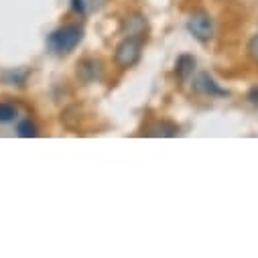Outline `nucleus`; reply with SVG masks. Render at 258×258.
Returning <instances> with one entry per match:
<instances>
[{
  "label": "nucleus",
  "mask_w": 258,
  "mask_h": 258,
  "mask_svg": "<svg viewBox=\"0 0 258 258\" xmlns=\"http://www.w3.org/2000/svg\"><path fill=\"white\" fill-rule=\"evenodd\" d=\"M84 39V27L70 23V25H63L59 29H55L49 37H47V47L53 55H70Z\"/></svg>",
  "instance_id": "f257e3e1"
},
{
  "label": "nucleus",
  "mask_w": 258,
  "mask_h": 258,
  "mask_svg": "<svg viewBox=\"0 0 258 258\" xmlns=\"http://www.w3.org/2000/svg\"><path fill=\"white\" fill-rule=\"evenodd\" d=\"M145 37L143 35H126L114 49V63L120 70H128L137 66L143 55Z\"/></svg>",
  "instance_id": "f03ea898"
},
{
  "label": "nucleus",
  "mask_w": 258,
  "mask_h": 258,
  "mask_svg": "<svg viewBox=\"0 0 258 258\" xmlns=\"http://www.w3.org/2000/svg\"><path fill=\"white\" fill-rule=\"evenodd\" d=\"M187 29L189 33L200 39V41H210L214 37V21L208 13L204 11H198V13H193L189 19H187Z\"/></svg>",
  "instance_id": "7ed1b4c3"
},
{
  "label": "nucleus",
  "mask_w": 258,
  "mask_h": 258,
  "mask_svg": "<svg viewBox=\"0 0 258 258\" xmlns=\"http://www.w3.org/2000/svg\"><path fill=\"white\" fill-rule=\"evenodd\" d=\"M78 68H80L78 74H80V78H82L86 84H94V82H98V80L102 78V74H104L102 63L96 61V59H86V61L80 63Z\"/></svg>",
  "instance_id": "20e7f679"
},
{
  "label": "nucleus",
  "mask_w": 258,
  "mask_h": 258,
  "mask_svg": "<svg viewBox=\"0 0 258 258\" xmlns=\"http://www.w3.org/2000/svg\"><path fill=\"white\" fill-rule=\"evenodd\" d=\"M193 72H196V57L193 55H179V59L175 61V76L179 82H189V78L193 76Z\"/></svg>",
  "instance_id": "39448f33"
},
{
  "label": "nucleus",
  "mask_w": 258,
  "mask_h": 258,
  "mask_svg": "<svg viewBox=\"0 0 258 258\" xmlns=\"http://www.w3.org/2000/svg\"><path fill=\"white\" fill-rule=\"evenodd\" d=\"M196 88H198L202 94H206V96H226V94H228V92L222 90V88L214 82V78H210L208 74H202V76L198 78Z\"/></svg>",
  "instance_id": "423d86ee"
},
{
  "label": "nucleus",
  "mask_w": 258,
  "mask_h": 258,
  "mask_svg": "<svg viewBox=\"0 0 258 258\" xmlns=\"http://www.w3.org/2000/svg\"><path fill=\"white\" fill-rule=\"evenodd\" d=\"M151 137H177L179 135V126L175 122H169V120H163L159 124H155L151 131H149Z\"/></svg>",
  "instance_id": "0eeeda50"
},
{
  "label": "nucleus",
  "mask_w": 258,
  "mask_h": 258,
  "mask_svg": "<svg viewBox=\"0 0 258 258\" xmlns=\"http://www.w3.org/2000/svg\"><path fill=\"white\" fill-rule=\"evenodd\" d=\"M19 118V106L15 102H0V126L13 124Z\"/></svg>",
  "instance_id": "6e6552de"
},
{
  "label": "nucleus",
  "mask_w": 258,
  "mask_h": 258,
  "mask_svg": "<svg viewBox=\"0 0 258 258\" xmlns=\"http://www.w3.org/2000/svg\"><path fill=\"white\" fill-rule=\"evenodd\" d=\"M17 133H19L21 139H35L39 135V128H37V124L31 118H25L23 122H19Z\"/></svg>",
  "instance_id": "1a4fd4ad"
},
{
  "label": "nucleus",
  "mask_w": 258,
  "mask_h": 258,
  "mask_svg": "<svg viewBox=\"0 0 258 258\" xmlns=\"http://www.w3.org/2000/svg\"><path fill=\"white\" fill-rule=\"evenodd\" d=\"M126 27H128V35H145L147 21H145V17L135 15V17H131V19L126 21Z\"/></svg>",
  "instance_id": "9d476101"
},
{
  "label": "nucleus",
  "mask_w": 258,
  "mask_h": 258,
  "mask_svg": "<svg viewBox=\"0 0 258 258\" xmlns=\"http://www.w3.org/2000/svg\"><path fill=\"white\" fill-rule=\"evenodd\" d=\"M248 55H250L252 61L258 63V33H256V35L250 39V43H248Z\"/></svg>",
  "instance_id": "9b49d317"
},
{
  "label": "nucleus",
  "mask_w": 258,
  "mask_h": 258,
  "mask_svg": "<svg viewBox=\"0 0 258 258\" xmlns=\"http://www.w3.org/2000/svg\"><path fill=\"white\" fill-rule=\"evenodd\" d=\"M72 9L78 15H86V3L84 0H72Z\"/></svg>",
  "instance_id": "f8f14e48"
},
{
  "label": "nucleus",
  "mask_w": 258,
  "mask_h": 258,
  "mask_svg": "<svg viewBox=\"0 0 258 258\" xmlns=\"http://www.w3.org/2000/svg\"><path fill=\"white\" fill-rule=\"evenodd\" d=\"M248 100L254 102V104H258V88H254V90L248 94Z\"/></svg>",
  "instance_id": "ddd939ff"
}]
</instances>
